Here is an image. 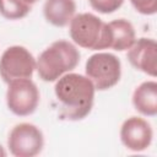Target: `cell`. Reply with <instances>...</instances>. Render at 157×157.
<instances>
[{
	"label": "cell",
	"instance_id": "obj_8",
	"mask_svg": "<svg viewBox=\"0 0 157 157\" xmlns=\"http://www.w3.org/2000/svg\"><path fill=\"white\" fill-rule=\"evenodd\" d=\"M152 128L150 123L139 117L128 118L120 129V140L123 145L134 152L145 151L152 142Z\"/></svg>",
	"mask_w": 157,
	"mask_h": 157
},
{
	"label": "cell",
	"instance_id": "obj_17",
	"mask_svg": "<svg viewBox=\"0 0 157 157\" xmlns=\"http://www.w3.org/2000/svg\"><path fill=\"white\" fill-rule=\"evenodd\" d=\"M23 2H26V4H28V5H32V4H34V2H37L38 0H22Z\"/></svg>",
	"mask_w": 157,
	"mask_h": 157
},
{
	"label": "cell",
	"instance_id": "obj_7",
	"mask_svg": "<svg viewBox=\"0 0 157 157\" xmlns=\"http://www.w3.org/2000/svg\"><path fill=\"white\" fill-rule=\"evenodd\" d=\"M44 145L43 134L33 124L21 123L12 128L7 139V147L15 157H34Z\"/></svg>",
	"mask_w": 157,
	"mask_h": 157
},
{
	"label": "cell",
	"instance_id": "obj_10",
	"mask_svg": "<svg viewBox=\"0 0 157 157\" xmlns=\"http://www.w3.org/2000/svg\"><path fill=\"white\" fill-rule=\"evenodd\" d=\"M75 0H47L43 6L45 20L55 27H65L75 16Z\"/></svg>",
	"mask_w": 157,
	"mask_h": 157
},
{
	"label": "cell",
	"instance_id": "obj_9",
	"mask_svg": "<svg viewBox=\"0 0 157 157\" xmlns=\"http://www.w3.org/2000/svg\"><path fill=\"white\" fill-rule=\"evenodd\" d=\"M128 60L130 64L155 77L157 75V44L152 38H139L128 49Z\"/></svg>",
	"mask_w": 157,
	"mask_h": 157
},
{
	"label": "cell",
	"instance_id": "obj_16",
	"mask_svg": "<svg viewBox=\"0 0 157 157\" xmlns=\"http://www.w3.org/2000/svg\"><path fill=\"white\" fill-rule=\"evenodd\" d=\"M5 156H6V152H5L4 147L0 145V157H5Z\"/></svg>",
	"mask_w": 157,
	"mask_h": 157
},
{
	"label": "cell",
	"instance_id": "obj_5",
	"mask_svg": "<svg viewBox=\"0 0 157 157\" xmlns=\"http://www.w3.org/2000/svg\"><path fill=\"white\" fill-rule=\"evenodd\" d=\"M34 69L33 55L21 45L9 47L0 58V76L6 83L18 78H31Z\"/></svg>",
	"mask_w": 157,
	"mask_h": 157
},
{
	"label": "cell",
	"instance_id": "obj_14",
	"mask_svg": "<svg viewBox=\"0 0 157 157\" xmlns=\"http://www.w3.org/2000/svg\"><path fill=\"white\" fill-rule=\"evenodd\" d=\"M93 10L101 13H112L117 11L124 2V0H88Z\"/></svg>",
	"mask_w": 157,
	"mask_h": 157
},
{
	"label": "cell",
	"instance_id": "obj_13",
	"mask_svg": "<svg viewBox=\"0 0 157 157\" xmlns=\"http://www.w3.org/2000/svg\"><path fill=\"white\" fill-rule=\"evenodd\" d=\"M29 11L31 5L22 0H0V13L7 20H20Z\"/></svg>",
	"mask_w": 157,
	"mask_h": 157
},
{
	"label": "cell",
	"instance_id": "obj_1",
	"mask_svg": "<svg viewBox=\"0 0 157 157\" xmlns=\"http://www.w3.org/2000/svg\"><path fill=\"white\" fill-rule=\"evenodd\" d=\"M94 86L92 81L80 74H66L58 78L54 92L59 102V112L64 119L81 120L93 107Z\"/></svg>",
	"mask_w": 157,
	"mask_h": 157
},
{
	"label": "cell",
	"instance_id": "obj_15",
	"mask_svg": "<svg viewBox=\"0 0 157 157\" xmlns=\"http://www.w3.org/2000/svg\"><path fill=\"white\" fill-rule=\"evenodd\" d=\"M130 2L142 15H155L157 11V0H130Z\"/></svg>",
	"mask_w": 157,
	"mask_h": 157
},
{
	"label": "cell",
	"instance_id": "obj_12",
	"mask_svg": "<svg viewBox=\"0 0 157 157\" xmlns=\"http://www.w3.org/2000/svg\"><path fill=\"white\" fill-rule=\"evenodd\" d=\"M132 104L141 114L155 117L157 114V83L145 81L137 86L132 94Z\"/></svg>",
	"mask_w": 157,
	"mask_h": 157
},
{
	"label": "cell",
	"instance_id": "obj_4",
	"mask_svg": "<svg viewBox=\"0 0 157 157\" xmlns=\"http://www.w3.org/2000/svg\"><path fill=\"white\" fill-rule=\"evenodd\" d=\"M85 71L96 90L105 91L119 82L121 76V64L114 54L97 53L87 59Z\"/></svg>",
	"mask_w": 157,
	"mask_h": 157
},
{
	"label": "cell",
	"instance_id": "obj_6",
	"mask_svg": "<svg viewBox=\"0 0 157 157\" xmlns=\"http://www.w3.org/2000/svg\"><path fill=\"white\" fill-rule=\"evenodd\" d=\"M6 103L9 109L18 117L32 114L39 103V91L36 83L31 78L11 81L6 92Z\"/></svg>",
	"mask_w": 157,
	"mask_h": 157
},
{
	"label": "cell",
	"instance_id": "obj_2",
	"mask_svg": "<svg viewBox=\"0 0 157 157\" xmlns=\"http://www.w3.org/2000/svg\"><path fill=\"white\" fill-rule=\"evenodd\" d=\"M80 61V52L67 40H56L36 61L39 77L45 82L56 81L65 72L74 70Z\"/></svg>",
	"mask_w": 157,
	"mask_h": 157
},
{
	"label": "cell",
	"instance_id": "obj_11",
	"mask_svg": "<svg viewBox=\"0 0 157 157\" xmlns=\"http://www.w3.org/2000/svg\"><path fill=\"white\" fill-rule=\"evenodd\" d=\"M109 29V48L123 52L128 50L135 42L134 26L125 18L110 21L108 23Z\"/></svg>",
	"mask_w": 157,
	"mask_h": 157
},
{
	"label": "cell",
	"instance_id": "obj_3",
	"mask_svg": "<svg viewBox=\"0 0 157 157\" xmlns=\"http://www.w3.org/2000/svg\"><path fill=\"white\" fill-rule=\"evenodd\" d=\"M70 37L81 48L101 50L109 48L108 23L93 13L75 15L70 21Z\"/></svg>",
	"mask_w": 157,
	"mask_h": 157
}]
</instances>
